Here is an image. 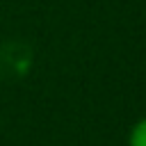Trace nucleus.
Here are the masks:
<instances>
[{
    "instance_id": "1",
    "label": "nucleus",
    "mask_w": 146,
    "mask_h": 146,
    "mask_svg": "<svg viewBox=\"0 0 146 146\" xmlns=\"http://www.w3.org/2000/svg\"><path fill=\"white\" fill-rule=\"evenodd\" d=\"M128 146H146V116L132 125L128 135Z\"/></svg>"
}]
</instances>
